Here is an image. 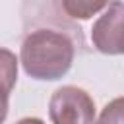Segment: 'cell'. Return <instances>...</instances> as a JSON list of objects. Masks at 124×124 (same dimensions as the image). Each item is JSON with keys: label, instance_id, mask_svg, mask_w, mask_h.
I'll use <instances>...</instances> for the list:
<instances>
[{"label": "cell", "instance_id": "ba28073f", "mask_svg": "<svg viewBox=\"0 0 124 124\" xmlns=\"http://www.w3.org/2000/svg\"><path fill=\"white\" fill-rule=\"evenodd\" d=\"M16 124H45L41 118H35V116H25V118H21V120H17Z\"/></svg>", "mask_w": 124, "mask_h": 124}, {"label": "cell", "instance_id": "52a82bcc", "mask_svg": "<svg viewBox=\"0 0 124 124\" xmlns=\"http://www.w3.org/2000/svg\"><path fill=\"white\" fill-rule=\"evenodd\" d=\"M8 101H10V93L0 87V124H4V120L8 116V107H10Z\"/></svg>", "mask_w": 124, "mask_h": 124}, {"label": "cell", "instance_id": "5b68a950", "mask_svg": "<svg viewBox=\"0 0 124 124\" xmlns=\"http://www.w3.org/2000/svg\"><path fill=\"white\" fill-rule=\"evenodd\" d=\"M107 6H108V2H76V0L60 4V8L70 17H79V19H89L97 12H103Z\"/></svg>", "mask_w": 124, "mask_h": 124}, {"label": "cell", "instance_id": "3957f363", "mask_svg": "<svg viewBox=\"0 0 124 124\" xmlns=\"http://www.w3.org/2000/svg\"><path fill=\"white\" fill-rule=\"evenodd\" d=\"M122 25H124V4L118 0L110 2L103 10L99 19L93 23L91 29L93 46L105 54H122L124 50Z\"/></svg>", "mask_w": 124, "mask_h": 124}, {"label": "cell", "instance_id": "7a4b0ae2", "mask_svg": "<svg viewBox=\"0 0 124 124\" xmlns=\"http://www.w3.org/2000/svg\"><path fill=\"white\" fill-rule=\"evenodd\" d=\"M48 116L52 124H95V103L85 89L62 85L50 95Z\"/></svg>", "mask_w": 124, "mask_h": 124}, {"label": "cell", "instance_id": "277c9868", "mask_svg": "<svg viewBox=\"0 0 124 124\" xmlns=\"http://www.w3.org/2000/svg\"><path fill=\"white\" fill-rule=\"evenodd\" d=\"M17 79V58L12 50L0 48V87L12 93Z\"/></svg>", "mask_w": 124, "mask_h": 124}, {"label": "cell", "instance_id": "6da1fadb", "mask_svg": "<svg viewBox=\"0 0 124 124\" xmlns=\"http://www.w3.org/2000/svg\"><path fill=\"white\" fill-rule=\"evenodd\" d=\"M76 45L58 29L39 27L23 37L19 48V62L33 79H60L74 62Z\"/></svg>", "mask_w": 124, "mask_h": 124}, {"label": "cell", "instance_id": "8992f818", "mask_svg": "<svg viewBox=\"0 0 124 124\" xmlns=\"http://www.w3.org/2000/svg\"><path fill=\"white\" fill-rule=\"evenodd\" d=\"M95 124H122V97H116L114 101H110L103 108Z\"/></svg>", "mask_w": 124, "mask_h": 124}]
</instances>
